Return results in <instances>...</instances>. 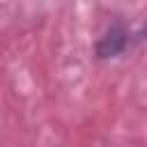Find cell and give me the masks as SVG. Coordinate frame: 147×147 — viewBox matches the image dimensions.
<instances>
[{
    "label": "cell",
    "mask_w": 147,
    "mask_h": 147,
    "mask_svg": "<svg viewBox=\"0 0 147 147\" xmlns=\"http://www.w3.org/2000/svg\"><path fill=\"white\" fill-rule=\"evenodd\" d=\"M133 41H136V44H147V21H145V23L140 25V30L133 34Z\"/></svg>",
    "instance_id": "cell-2"
},
{
    "label": "cell",
    "mask_w": 147,
    "mask_h": 147,
    "mask_svg": "<svg viewBox=\"0 0 147 147\" xmlns=\"http://www.w3.org/2000/svg\"><path fill=\"white\" fill-rule=\"evenodd\" d=\"M133 41V34L129 32L126 25L122 23H113L96 41H94V57L96 60H113L119 57Z\"/></svg>",
    "instance_id": "cell-1"
}]
</instances>
